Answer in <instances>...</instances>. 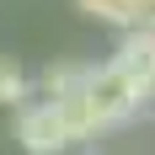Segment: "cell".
Returning a JSON list of instances; mask_svg holds the SVG:
<instances>
[{
    "instance_id": "obj_6",
    "label": "cell",
    "mask_w": 155,
    "mask_h": 155,
    "mask_svg": "<svg viewBox=\"0 0 155 155\" xmlns=\"http://www.w3.org/2000/svg\"><path fill=\"white\" fill-rule=\"evenodd\" d=\"M86 16L107 21V27H128V0H75Z\"/></svg>"
},
{
    "instance_id": "obj_5",
    "label": "cell",
    "mask_w": 155,
    "mask_h": 155,
    "mask_svg": "<svg viewBox=\"0 0 155 155\" xmlns=\"http://www.w3.org/2000/svg\"><path fill=\"white\" fill-rule=\"evenodd\" d=\"M27 96H32L27 70H21L16 59H5V54H0V107H21Z\"/></svg>"
},
{
    "instance_id": "obj_1",
    "label": "cell",
    "mask_w": 155,
    "mask_h": 155,
    "mask_svg": "<svg viewBox=\"0 0 155 155\" xmlns=\"http://www.w3.org/2000/svg\"><path fill=\"white\" fill-rule=\"evenodd\" d=\"M86 107H91V123H96V134H107V128H123L128 118H139L144 112V102H150V91H144L139 80L128 75L123 64H102L96 70L91 64V75H86Z\"/></svg>"
},
{
    "instance_id": "obj_7",
    "label": "cell",
    "mask_w": 155,
    "mask_h": 155,
    "mask_svg": "<svg viewBox=\"0 0 155 155\" xmlns=\"http://www.w3.org/2000/svg\"><path fill=\"white\" fill-rule=\"evenodd\" d=\"M128 21H134V0H128Z\"/></svg>"
},
{
    "instance_id": "obj_4",
    "label": "cell",
    "mask_w": 155,
    "mask_h": 155,
    "mask_svg": "<svg viewBox=\"0 0 155 155\" xmlns=\"http://www.w3.org/2000/svg\"><path fill=\"white\" fill-rule=\"evenodd\" d=\"M86 75H91V64H75V59H59V64H48L43 75H38V96H43V102H59V96L80 91V86H86Z\"/></svg>"
},
{
    "instance_id": "obj_2",
    "label": "cell",
    "mask_w": 155,
    "mask_h": 155,
    "mask_svg": "<svg viewBox=\"0 0 155 155\" xmlns=\"http://www.w3.org/2000/svg\"><path fill=\"white\" fill-rule=\"evenodd\" d=\"M16 144L27 155H70L75 150V134L64 128L54 102H21L16 107Z\"/></svg>"
},
{
    "instance_id": "obj_3",
    "label": "cell",
    "mask_w": 155,
    "mask_h": 155,
    "mask_svg": "<svg viewBox=\"0 0 155 155\" xmlns=\"http://www.w3.org/2000/svg\"><path fill=\"white\" fill-rule=\"evenodd\" d=\"M112 64H123L128 75L155 96V27H123V43H118Z\"/></svg>"
}]
</instances>
